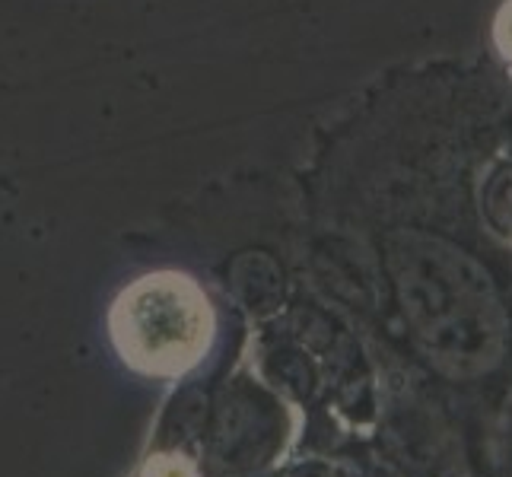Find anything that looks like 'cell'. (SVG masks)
<instances>
[{
	"label": "cell",
	"instance_id": "cell-1",
	"mask_svg": "<svg viewBox=\"0 0 512 477\" xmlns=\"http://www.w3.org/2000/svg\"><path fill=\"white\" fill-rule=\"evenodd\" d=\"M398 287L417 338L458 373L497 363L506 318L487 271L462 249L404 233L392 242Z\"/></svg>",
	"mask_w": 512,
	"mask_h": 477
},
{
	"label": "cell",
	"instance_id": "cell-2",
	"mask_svg": "<svg viewBox=\"0 0 512 477\" xmlns=\"http://www.w3.org/2000/svg\"><path fill=\"white\" fill-rule=\"evenodd\" d=\"M214 338V312L185 274L140 277L112 309V341L140 373L179 376L204 357Z\"/></svg>",
	"mask_w": 512,
	"mask_h": 477
},
{
	"label": "cell",
	"instance_id": "cell-3",
	"mask_svg": "<svg viewBox=\"0 0 512 477\" xmlns=\"http://www.w3.org/2000/svg\"><path fill=\"white\" fill-rule=\"evenodd\" d=\"M484 210H487L490 223L497 226L500 233H512V163L500 166L487 179Z\"/></svg>",
	"mask_w": 512,
	"mask_h": 477
},
{
	"label": "cell",
	"instance_id": "cell-4",
	"mask_svg": "<svg viewBox=\"0 0 512 477\" xmlns=\"http://www.w3.org/2000/svg\"><path fill=\"white\" fill-rule=\"evenodd\" d=\"M144 477H194V468L182 455H156L147 462Z\"/></svg>",
	"mask_w": 512,
	"mask_h": 477
},
{
	"label": "cell",
	"instance_id": "cell-5",
	"mask_svg": "<svg viewBox=\"0 0 512 477\" xmlns=\"http://www.w3.org/2000/svg\"><path fill=\"white\" fill-rule=\"evenodd\" d=\"M500 45L506 48V55H512V4L500 16Z\"/></svg>",
	"mask_w": 512,
	"mask_h": 477
}]
</instances>
